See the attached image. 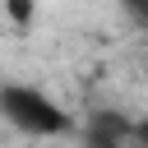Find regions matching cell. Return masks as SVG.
I'll use <instances>...</instances> for the list:
<instances>
[{
    "mask_svg": "<svg viewBox=\"0 0 148 148\" xmlns=\"http://www.w3.org/2000/svg\"><path fill=\"white\" fill-rule=\"evenodd\" d=\"M5 14H9L14 23H28V18L37 14V5H32V0H5Z\"/></svg>",
    "mask_w": 148,
    "mask_h": 148,
    "instance_id": "obj_2",
    "label": "cell"
},
{
    "mask_svg": "<svg viewBox=\"0 0 148 148\" xmlns=\"http://www.w3.org/2000/svg\"><path fill=\"white\" fill-rule=\"evenodd\" d=\"M116 5H120V9L139 23V28H148V0H116Z\"/></svg>",
    "mask_w": 148,
    "mask_h": 148,
    "instance_id": "obj_3",
    "label": "cell"
},
{
    "mask_svg": "<svg viewBox=\"0 0 148 148\" xmlns=\"http://www.w3.org/2000/svg\"><path fill=\"white\" fill-rule=\"evenodd\" d=\"M0 120L23 139H60L74 130V111H65V102L56 92H46L42 83H28V79L0 83Z\"/></svg>",
    "mask_w": 148,
    "mask_h": 148,
    "instance_id": "obj_1",
    "label": "cell"
},
{
    "mask_svg": "<svg viewBox=\"0 0 148 148\" xmlns=\"http://www.w3.org/2000/svg\"><path fill=\"white\" fill-rule=\"evenodd\" d=\"M130 148H148V143H143V139H134V143H130Z\"/></svg>",
    "mask_w": 148,
    "mask_h": 148,
    "instance_id": "obj_4",
    "label": "cell"
}]
</instances>
